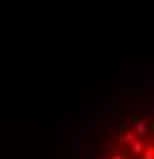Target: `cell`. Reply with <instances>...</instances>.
Masks as SVG:
<instances>
[{
	"instance_id": "1",
	"label": "cell",
	"mask_w": 154,
	"mask_h": 159,
	"mask_svg": "<svg viewBox=\"0 0 154 159\" xmlns=\"http://www.w3.org/2000/svg\"><path fill=\"white\" fill-rule=\"evenodd\" d=\"M86 159H154V103H137L105 130L100 149Z\"/></svg>"
}]
</instances>
